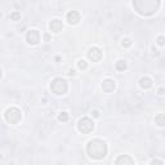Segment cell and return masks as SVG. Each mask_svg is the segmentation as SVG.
<instances>
[{
  "mask_svg": "<svg viewBox=\"0 0 165 165\" xmlns=\"http://www.w3.org/2000/svg\"><path fill=\"white\" fill-rule=\"evenodd\" d=\"M132 7L141 17H152L159 12L161 0H132Z\"/></svg>",
  "mask_w": 165,
  "mask_h": 165,
  "instance_id": "1",
  "label": "cell"
},
{
  "mask_svg": "<svg viewBox=\"0 0 165 165\" xmlns=\"http://www.w3.org/2000/svg\"><path fill=\"white\" fill-rule=\"evenodd\" d=\"M85 152L92 160H103L108 154V147L101 138H93L86 143Z\"/></svg>",
  "mask_w": 165,
  "mask_h": 165,
  "instance_id": "2",
  "label": "cell"
},
{
  "mask_svg": "<svg viewBox=\"0 0 165 165\" xmlns=\"http://www.w3.org/2000/svg\"><path fill=\"white\" fill-rule=\"evenodd\" d=\"M49 89L54 95L62 97L68 93V81L63 77H54L49 84Z\"/></svg>",
  "mask_w": 165,
  "mask_h": 165,
  "instance_id": "3",
  "label": "cell"
},
{
  "mask_svg": "<svg viewBox=\"0 0 165 165\" xmlns=\"http://www.w3.org/2000/svg\"><path fill=\"white\" fill-rule=\"evenodd\" d=\"M4 120L11 125H17L20 124L22 120V111L17 106H11L4 111Z\"/></svg>",
  "mask_w": 165,
  "mask_h": 165,
  "instance_id": "4",
  "label": "cell"
},
{
  "mask_svg": "<svg viewBox=\"0 0 165 165\" xmlns=\"http://www.w3.org/2000/svg\"><path fill=\"white\" fill-rule=\"evenodd\" d=\"M95 128L94 124V120L92 117H80L77 120V124H76V129L79 130L81 134H90Z\"/></svg>",
  "mask_w": 165,
  "mask_h": 165,
  "instance_id": "5",
  "label": "cell"
},
{
  "mask_svg": "<svg viewBox=\"0 0 165 165\" xmlns=\"http://www.w3.org/2000/svg\"><path fill=\"white\" fill-rule=\"evenodd\" d=\"M26 41L27 44L31 45V47H35L38 45L39 43L41 41V34L38 29H30L26 34Z\"/></svg>",
  "mask_w": 165,
  "mask_h": 165,
  "instance_id": "6",
  "label": "cell"
},
{
  "mask_svg": "<svg viewBox=\"0 0 165 165\" xmlns=\"http://www.w3.org/2000/svg\"><path fill=\"white\" fill-rule=\"evenodd\" d=\"M86 57H88L89 61H92V62H99V61L103 58V52L101 48L98 47H90L88 49V52H86Z\"/></svg>",
  "mask_w": 165,
  "mask_h": 165,
  "instance_id": "7",
  "label": "cell"
},
{
  "mask_svg": "<svg viewBox=\"0 0 165 165\" xmlns=\"http://www.w3.org/2000/svg\"><path fill=\"white\" fill-rule=\"evenodd\" d=\"M101 89L106 94L114 93L116 89V81L114 79H111V77H106V79H103V81L101 83Z\"/></svg>",
  "mask_w": 165,
  "mask_h": 165,
  "instance_id": "8",
  "label": "cell"
},
{
  "mask_svg": "<svg viewBox=\"0 0 165 165\" xmlns=\"http://www.w3.org/2000/svg\"><path fill=\"white\" fill-rule=\"evenodd\" d=\"M66 21L70 26H75L77 23H80L81 21V16L77 11H70L66 13Z\"/></svg>",
  "mask_w": 165,
  "mask_h": 165,
  "instance_id": "9",
  "label": "cell"
},
{
  "mask_svg": "<svg viewBox=\"0 0 165 165\" xmlns=\"http://www.w3.org/2000/svg\"><path fill=\"white\" fill-rule=\"evenodd\" d=\"M63 29V22L59 18H53L49 22V30L53 34H59Z\"/></svg>",
  "mask_w": 165,
  "mask_h": 165,
  "instance_id": "10",
  "label": "cell"
},
{
  "mask_svg": "<svg viewBox=\"0 0 165 165\" xmlns=\"http://www.w3.org/2000/svg\"><path fill=\"white\" fill-rule=\"evenodd\" d=\"M138 85H140V88L142 90H149L154 86V80L150 76H142L140 81H138Z\"/></svg>",
  "mask_w": 165,
  "mask_h": 165,
  "instance_id": "11",
  "label": "cell"
},
{
  "mask_svg": "<svg viewBox=\"0 0 165 165\" xmlns=\"http://www.w3.org/2000/svg\"><path fill=\"white\" fill-rule=\"evenodd\" d=\"M114 163L116 165H121V164H134V160L130 158L129 155H120L117 159L114 160Z\"/></svg>",
  "mask_w": 165,
  "mask_h": 165,
  "instance_id": "12",
  "label": "cell"
},
{
  "mask_svg": "<svg viewBox=\"0 0 165 165\" xmlns=\"http://www.w3.org/2000/svg\"><path fill=\"white\" fill-rule=\"evenodd\" d=\"M126 68H128V62L125 59H117L115 62V70L117 72H124L126 71Z\"/></svg>",
  "mask_w": 165,
  "mask_h": 165,
  "instance_id": "13",
  "label": "cell"
},
{
  "mask_svg": "<svg viewBox=\"0 0 165 165\" xmlns=\"http://www.w3.org/2000/svg\"><path fill=\"white\" fill-rule=\"evenodd\" d=\"M76 67H77V70H80V71H86V70H88V67H89V63H88V61H86V59L80 58V59H77Z\"/></svg>",
  "mask_w": 165,
  "mask_h": 165,
  "instance_id": "14",
  "label": "cell"
},
{
  "mask_svg": "<svg viewBox=\"0 0 165 165\" xmlns=\"http://www.w3.org/2000/svg\"><path fill=\"white\" fill-rule=\"evenodd\" d=\"M68 119H70V114H68L67 111H61L57 115V120L59 121V123H67Z\"/></svg>",
  "mask_w": 165,
  "mask_h": 165,
  "instance_id": "15",
  "label": "cell"
},
{
  "mask_svg": "<svg viewBox=\"0 0 165 165\" xmlns=\"http://www.w3.org/2000/svg\"><path fill=\"white\" fill-rule=\"evenodd\" d=\"M120 45H121V48L128 49V48H130V47L133 45V40L130 39V38H128V36H124L123 39H121V41H120Z\"/></svg>",
  "mask_w": 165,
  "mask_h": 165,
  "instance_id": "16",
  "label": "cell"
},
{
  "mask_svg": "<svg viewBox=\"0 0 165 165\" xmlns=\"http://www.w3.org/2000/svg\"><path fill=\"white\" fill-rule=\"evenodd\" d=\"M155 124L159 125V126H161V128L165 125V117H164V114H163V112H159V114L155 116Z\"/></svg>",
  "mask_w": 165,
  "mask_h": 165,
  "instance_id": "17",
  "label": "cell"
},
{
  "mask_svg": "<svg viewBox=\"0 0 165 165\" xmlns=\"http://www.w3.org/2000/svg\"><path fill=\"white\" fill-rule=\"evenodd\" d=\"M90 117L94 120V119H99L101 117V111L99 110H97V108H93V110H90Z\"/></svg>",
  "mask_w": 165,
  "mask_h": 165,
  "instance_id": "18",
  "label": "cell"
},
{
  "mask_svg": "<svg viewBox=\"0 0 165 165\" xmlns=\"http://www.w3.org/2000/svg\"><path fill=\"white\" fill-rule=\"evenodd\" d=\"M156 45L160 47V48H163L165 45V38H164V35H159L158 38H156Z\"/></svg>",
  "mask_w": 165,
  "mask_h": 165,
  "instance_id": "19",
  "label": "cell"
},
{
  "mask_svg": "<svg viewBox=\"0 0 165 165\" xmlns=\"http://www.w3.org/2000/svg\"><path fill=\"white\" fill-rule=\"evenodd\" d=\"M9 17H11L12 21H20V20H21V13H20L18 11H14V12L11 13Z\"/></svg>",
  "mask_w": 165,
  "mask_h": 165,
  "instance_id": "20",
  "label": "cell"
},
{
  "mask_svg": "<svg viewBox=\"0 0 165 165\" xmlns=\"http://www.w3.org/2000/svg\"><path fill=\"white\" fill-rule=\"evenodd\" d=\"M150 164H151V165H154V164H159V165H164V160H160V159H152V160L150 161Z\"/></svg>",
  "mask_w": 165,
  "mask_h": 165,
  "instance_id": "21",
  "label": "cell"
},
{
  "mask_svg": "<svg viewBox=\"0 0 165 165\" xmlns=\"http://www.w3.org/2000/svg\"><path fill=\"white\" fill-rule=\"evenodd\" d=\"M41 38H43V40H44V41H50L52 35H50V34H48V32H45V34H43V35H41Z\"/></svg>",
  "mask_w": 165,
  "mask_h": 165,
  "instance_id": "22",
  "label": "cell"
},
{
  "mask_svg": "<svg viewBox=\"0 0 165 165\" xmlns=\"http://www.w3.org/2000/svg\"><path fill=\"white\" fill-rule=\"evenodd\" d=\"M164 92H165V89H164V86H160V88L156 90V93H158V95H164Z\"/></svg>",
  "mask_w": 165,
  "mask_h": 165,
  "instance_id": "23",
  "label": "cell"
},
{
  "mask_svg": "<svg viewBox=\"0 0 165 165\" xmlns=\"http://www.w3.org/2000/svg\"><path fill=\"white\" fill-rule=\"evenodd\" d=\"M68 75H70V76H75V75H76V70H74V68L68 70Z\"/></svg>",
  "mask_w": 165,
  "mask_h": 165,
  "instance_id": "24",
  "label": "cell"
},
{
  "mask_svg": "<svg viewBox=\"0 0 165 165\" xmlns=\"http://www.w3.org/2000/svg\"><path fill=\"white\" fill-rule=\"evenodd\" d=\"M151 52H152V53H156V52H159V50H158V48H156L155 45H152L151 47Z\"/></svg>",
  "mask_w": 165,
  "mask_h": 165,
  "instance_id": "25",
  "label": "cell"
},
{
  "mask_svg": "<svg viewBox=\"0 0 165 165\" xmlns=\"http://www.w3.org/2000/svg\"><path fill=\"white\" fill-rule=\"evenodd\" d=\"M2 77H3V70L0 68V79H2Z\"/></svg>",
  "mask_w": 165,
  "mask_h": 165,
  "instance_id": "26",
  "label": "cell"
},
{
  "mask_svg": "<svg viewBox=\"0 0 165 165\" xmlns=\"http://www.w3.org/2000/svg\"><path fill=\"white\" fill-rule=\"evenodd\" d=\"M59 59H61V57H59V56H57V57H56V61H57V62H59Z\"/></svg>",
  "mask_w": 165,
  "mask_h": 165,
  "instance_id": "27",
  "label": "cell"
}]
</instances>
